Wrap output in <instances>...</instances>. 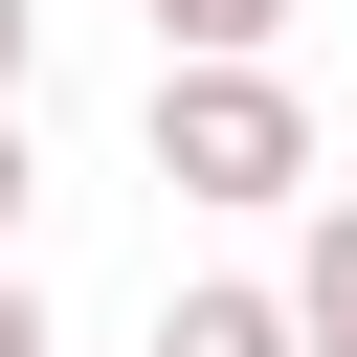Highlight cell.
I'll return each mask as SVG.
<instances>
[{"mask_svg":"<svg viewBox=\"0 0 357 357\" xmlns=\"http://www.w3.org/2000/svg\"><path fill=\"white\" fill-rule=\"evenodd\" d=\"M0 357H45V290H22V268H0Z\"/></svg>","mask_w":357,"mask_h":357,"instance_id":"52a82bcc","label":"cell"},{"mask_svg":"<svg viewBox=\"0 0 357 357\" xmlns=\"http://www.w3.org/2000/svg\"><path fill=\"white\" fill-rule=\"evenodd\" d=\"M290 335L357 357V201H312V268H290Z\"/></svg>","mask_w":357,"mask_h":357,"instance_id":"277c9868","label":"cell"},{"mask_svg":"<svg viewBox=\"0 0 357 357\" xmlns=\"http://www.w3.org/2000/svg\"><path fill=\"white\" fill-rule=\"evenodd\" d=\"M290 0H156V67H268Z\"/></svg>","mask_w":357,"mask_h":357,"instance_id":"3957f363","label":"cell"},{"mask_svg":"<svg viewBox=\"0 0 357 357\" xmlns=\"http://www.w3.org/2000/svg\"><path fill=\"white\" fill-rule=\"evenodd\" d=\"M156 357H312L290 290H156Z\"/></svg>","mask_w":357,"mask_h":357,"instance_id":"7a4b0ae2","label":"cell"},{"mask_svg":"<svg viewBox=\"0 0 357 357\" xmlns=\"http://www.w3.org/2000/svg\"><path fill=\"white\" fill-rule=\"evenodd\" d=\"M22 201H45V178H22V112H0V268H22Z\"/></svg>","mask_w":357,"mask_h":357,"instance_id":"5b68a950","label":"cell"},{"mask_svg":"<svg viewBox=\"0 0 357 357\" xmlns=\"http://www.w3.org/2000/svg\"><path fill=\"white\" fill-rule=\"evenodd\" d=\"M156 178H178V201H290V178H312L290 67H156Z\"/></svg>","mask_w":357,"mask_h":357,"instance_id":"6da1fadb","label":"cell"},{"mask_svg":"<svg viewBox=\"0 0 357 357\" xmlns=\"http://www.w3.org/2000/svg\"><path fill=\"white\" fill-rule=\"evenodd\" d=\"M22 67H45V0H0V112H22Z\"/></svg>","mask_w":357,"mask_h":357,"instance_id":"8992f818","label":"cell"}]
</instances>
